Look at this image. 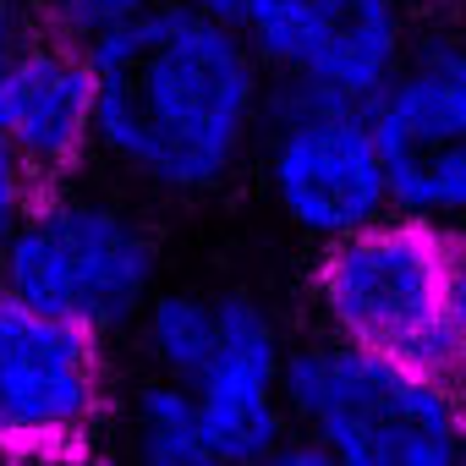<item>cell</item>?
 I'll list each match as a JSON object with an SVG mask.
<instances>
[{"mask_svg": "<svg viewBox=\"0 0 466 466\" xmlns=\"http://www.w3.org/2000/svg\"><path fill=\"white\" fill-rule=\"evenodd\" d=\"M99 159L159 198H203L264 143L269 72L253 45L181 0L94 45Z\"/></svg>", "mask_w": 466, "mask_h": 466, "instance_id": "obj_1", "label": "cell"}, {"mask_svg": "<svg viewBox=\"0 0 466 466\" xmlns=\"http://www.w3.org/2000/svg\"><path fill=\"white\" fill-rule=\"evenodd\" d=\"M291 433L329 466H455L466 450V379L422 373L329 335L291 346Z\"/></svg>", "mask_w": 466, "mask_h": 466, "instance_id": "obj_2", "label": "cell"}, {"mask_svg": "<svg viewBox=\"0 0 466 466\" xmlns=\"http://www.w3.org/2000/svg\"><path fill=\"white\" fill-rule=\"evenodd\" d=\"M154 225L116 192L66 181L45 187L12 248L0 253V286L17 302L94 335H132L159 286Z\"/></svg>", "mask_w": 466, "mask_h": 466, "instance_id": "obj_3", "label": "cell"}, {"mask_svg": "<svg viewBox=\"0 0 466 466\" xmlns=\"http://www.w3.org/2000/svg\"><path fill=\"white\" fill-rule=\"evenodd\" d=\"M444 269H450V230L390 214L351 242H335L313 264V308L329 340L466 379L450 319H444Z\"/></svg>", "mask_w": 466, "mask_h": 466, "instance_id": "obj_4", "label": "cell"}, {"mask_svg": "<svg viewBox=\"0 0 466 466\" xmlns=\"http://www.w3.org/2000/svg\"><path fill=\"white\" fill-rule=\"evenodd\" d=\"M116 411L110 346L0 286V461L99 466L110 461Z\"/></svg>", "mask_w": 466, "mask_h": 466, "instance_id": "obj_5", "label": "cell"}, {"mask_svg": "<svg viewBox=\"0 0 466 466\" xmlns=\"http://www.w3.org/2000/svg\"><path fill=\"white\" fill-rule=\"evenodd\" d=\"M258 165L275 214L297 237L319 242V253L395 214L373 116L357 105H324L269 88Z\"/></svg>", "mask_w": 466, "mask_h": 466, "instance_id": "obj_6", "label": "cell"}, {"mask_svg": "<svg viewBox=\"0 0 466 466\" xmlns=\"http://www.w3.org/2000/svg\"><path fill=\"white\" fill-rule=\"evenodd\" d=\"M242 39L269 88L368 110L411 61L422 23L411 0H253Z\"/></svg>", "mask_w": 466, "mask_h": 466, "instance_id": "obj_7", "label": "cell"}, {"mask_svg": "<svg viewBox=\"0 0 466 466\" xmlns=\"http://www.w3.org/2000/svg\"><path fill=\"white\" fill-rule=\"evenodd\" d=\"M395 214L466 230V34L422 28L400 77L368 105Z\"/></svg>", "mask_w": 466, "mask_h": 466, "instance_id": "obj_8", "label": "cell"}, {"mask_svg": "<svg viewBox=\"0 0 466 466\" xmlns=\"http://www.w3.org/2000/svg\"><path fill=\"white\" fill-rule=\"evenodd\" d=\"M0 143L39 187H66L99 154V72L94 50L34 28L0 72Z\"/></svg>", "mask_w": 466, "mask_h": 466, "instance_id": "obj_9", "label": "cell"}, {"mask_svg": "<svg viewBox=\"0 0 466 466\" xmlns=\"http://www.w3.org/2000/svg\"><path fill=\"white\" fill-rule=\"evenodd\" d=\"M286 368L291 346L280 319L253 291H219V340L208 368L192 379V400L230 466H253L297 439L286 406Z\"/></svg>", "mask_w": 466, "mask_h": 466, "instance_id": "obj_10", "label": "cell"}, {"mask_svg": "<svg viewBox=\"0 0 466 466\" xmlns=\"http://www.w3.org/2000/svg\"><path fill=\"white\" fill-rule=\"evenodd\" d=\"M110 455H116L110 466H230L219 455L192 390L148 379V373L121 395Z\"/></svg>", "mask_w": 466, "mask_h": 466, "instance_id": "obj_11", "label": "cell"}, {"mask_svg": "<svg viewBox=\"0 0 466 466\" xmlns=\"http://www.w3.org/2000/svg\"><path fill=\"white\" fill-rule=\"evenodd\" d=\"M143 373L192 390V379L208 368L214 340H219V291H192V286H165L148 313L132 329Z\"/></svg>", "mask_w": 466, "mask_h": 466, "instance_id": "obj_12", "label": "cell"}, {"mask_svg": "<svg viewBox=\"0 0 466 466\" xmlns=\"http://www.w3.org/2000/svg\"><path fill=\"white\" fill-rule=\"evenodd\" d=\"M34 6H39V17H45L50 34L77 39V45L94 50L99 39L132 28V23H143L148 12L170 6V0H34Z\"/></svg>", "mask_w": 466, "mask_h": 466, "instance_id": "obj_13", "label": "cell"}, {"mask_svg": "<svg viewBox=\"0 0 466 466\" xmlns=\"http://www.w3.org/2000/svg\"><path fill=\"white\" fill-rule=\"evenodd\" d=\"M39 192H45V187L23 170V159H17L6 143H0V253L12 248V237L23 230V219H28V208L39 203Z\"/></svg>", "mask_w": 466, "mask_h": 466, "instance_id": "obj_14", "label": "cell"}, {"mask_svg": "<svg viewBox=\"0 0 466 466\" xmlns=\"http://www.w3.org/2000/svg\"><path fill=\"white\" fill-rule=\"evenodd\" d=\"M444 319H450V340L466 373V230H450V269H444Z\"/></svg>", "mask_w": 466, "mask_h": 466, "instance_id": "obj_15", "label": "cell"}, {"mask_svg": "<svg viewBox=\"0 0 466 466\" xmlns=\"http://www.w3.org/2000/svg\"><path fill=\"white\" fill-rule=\"evenodd\" d=\"M28 17H23V0H0V72L12 66V56L28 45Z\"/></svg>", "mask_w": 466, "mask_h": 466, "instance_id": "obj_16", "label": "cell"}, {"mask_svg": "<svg viewBox=\"0 0 466 466\" xmlns=\"http://www.w3.org/2000/svg\"><path fill=\"white\" fill-rule=\"evenodd\" d=\"M253 466H329V461H324L308 439H286L275 455H264V461H253Z\"/></svg>", "mask_w": 466, "mask_h": 466, "instance_id": "obj_17", "label": "cell"}, {"mask_svg": "<svg viewBox=\"0 0 466 466\" xmlns=\"http://www.w3.org/2000/svg\"><path fill=\"white\" fill-rule=\"evenodd\" d=\"M455 466H466V450H461V461H455Z\"/></svg>", "mask_w": 466, "mask_h": 466, "instance_id": "obj_18", "label": "cell"}, {"mask_svg": "<svg viewBox=\"0 0 466 466\" xmlns=\"http://www.w3.org/2000/svg\"><path fill=\"white\" fill-rule=\"evenodd\" d=\"M99 466H110V461H99Z\"/></svg>", "mask_w": 466, "mask_h": 466, "instance_id": "obj_19", "label": "cell"}, {"mask_svg": "<svg viewBox=\"0 0 466 466\" xmlns=\"http://www.w3.org/2000/svg\"><path fill=\"white\" fill-rule=\"evenodd\" d=\"M0 466H6V461H0Z\"/></svg>", "mask_w": 466, "mask_h": 466, "instance_id": "obj_20", "label": "cell"}]
</instances>
